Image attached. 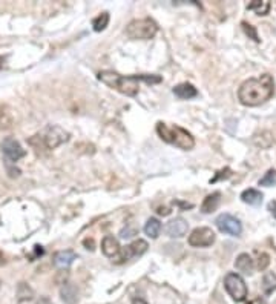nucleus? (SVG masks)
I'll return each instance as SVG.
<instances>
[{
    "label": "nucleus",
    "instance_id": "obj_1",
    "mask_svg": "<svg viewBox=\"0 0 276 304\" xmlns=\"http://www.w3.org/2000/svg\"><path fill=\"white\" fill-rule=\"evenodd\" d=\"M274 94V80L270 74H262L256 78H248L241 83L238 100L244 106H259L268 102Z\"/></svg>",
    "mask_w": 276,
    "mask_h": 304
},
{
    "label": "nucleus",
    "instance_id": "obj_2",
    "mask_svg": "<svg viewBox=\"0 0 276 304\" xmlns=\"http://www.w3.org/2000/svg\"><path fill=\"white\" fill-rule=\"evenodd\" d=\"M98 80L103 81L104 85H107L109 88H114L121 94H126L129 97H133L138 94V89H140V85L138 81L143 80L146 83H160L161 77L158 75H129V77H123L114 71H100L97 74Z\"/></svg>",
    "mask_w": 276,
    "mask_h": 304
},
{
    "label": "nucleus",
    "instance_id": "obj_3",
    "mask_svg": "<svg viewBox=\"0 0 276 304\" xmlns=\"http://www.w3.org/2000/svg\"><path fill=\"white\" fill-rule=\"evenodd\" d=\"M157 134L160 135L161 140H164L166 143H171L183 151H190L193 146H195V138L193 135L186 131L181 126H169L163 122L157 123Z\"/></svg>",
    "mask_w": 276,
    "mask_h": 304
},
{
    "label": "nucleus",
    "instance_id": "obj_4",
    "mask_svg": "<svg viewBox=\"0 0 276 304\" xmlns=\"http://www.w3.org/2000/svg\"><path fill=\"white\" fill-rule=\"evenodd\" d=\"M158 31V25L155 20L145 17L135 19L126 26V36L132 40H149Z\"/></svg>",
    "mask_w": 276,
    "mask_h": 304
},
{
    "label": "nucleus",
    "instance_id": "obj_5",
    "mask_svg": "<svg viewBox=\"0 0 276 304\" xmlns=\"http://www.w3.org/2000/svg\"><path fill=\"white\" fill-rule=\"evenodd\" d=\"M40 142L43 145V148L46 149H55L62 146L63 143H66L69 140V132L65 131L62 126L57 125H49L43 129V132L39 135Z\"/></svg>",
    "mask_w": 276,
    "mask_h": 304
},
{
    "label": "nucleus",
    "instance_id": "obj_6",
    "mask_svg": "<svg viewBox=\"0 0 276 304\" xmlns=\"http://www.w3.org/2000/svg\"><path fill=\"white\" fill-rule=\"evenodd\" d=\"M224 287L227 290V293L232 296V299H235L236 302H241L245 299L247 296V284L244 281V278L238 273H227L224 278Z\"/></svg>",
    "mask_w": 276,
    "mask_h": 304
},
{
    "label": "nucleus",
    "instance_id": "obj_7",
    "mask_svg": "<svg viewBox=\"0 0 276 304\" xmlns=\"http://www.w3.org/2000/svg\"><path fill=\"white\" fill-rule=\"evenodd\" d=\"M215 223H216V228L221 232H224L227 235H232V237H238L242 232L241 221L238 218H235L233 215H230V214H221L215 220Z\"/></svg>",
    "mask_w": 276,
    "mask_h": 304
},
{
    "label": "nucleus",
    "instance_id": "obj_8",
    "mask_svg": "<svg viewBox=\"0 0 276 304\" xmlns=\"http://www.w3.org/2000/svg\"><path fill=\"white\" fill-rule=\"evenodd\" d=\"M216 235L210 228H197L189 235L187 241L192 247H209L215 243Z\"/></svg>",
    "mask_w": 276,
    "mask_h": 304
},
{
    "label": "nucleus",
    "instance_id": "obj_9",
    "mask_svg": "<svg viewBox=\"0 0 276 304\" xmlns=\"http://www.w3.org/2000/svg\"><path fill=\"white\" fill-rule=\"evenodd\" d=\"M0 148H2V154L7 158V161H11V163H16V161H19L20 158H23L26 155V151L13 137L4 138V142L0 143Z\"/></svg>",
    "mask_w": 276,
    "mask_h": 304
},
{
    "label": "nucleus",
    "instance_id": "obj_10",
    "mask_svg": "<svg viewBox=\"0 0 276 304\" xmlns=\"http://www.w3.org/2000/svg\"><path fill=\"white\" fill-rule=\"evenodd\" d=\"M148 247H149L148 241H145V240H142V238H138V240H135L133 243L127 244L124 249H121L120 257H118V260H117L115 263H123V261H127V260L135 258V257H142V255L148 251Z\"/></svg>",
    "mask_w": 276,
    "mask_h": 304
},
{
    "label": "nucleus",
    "instance_id": "obj_11",
    "mask_svg": "<svg viewBox=\"0 0 276 304\" xmlns=\"http://www.w3.org/2000/svg\"><path fill=\"white\" fill-rule=\"evenodd\" d=\"M101 251L106 257L112 258V261H117L121 252V246L118 240L112 235H106L101 241Z\"/></svg>",
    "mask_w": 276,
    "mask_h": 304
},
{
    "label": "nucleus",
    "instance_id": "obj_12",
    "mask_svg": "<svg viewBox=\"0 0 276 304\" xmlns=\"http://www.w3.org/2000/svg\"><path fill=\"white\" fill-rule=\"evenodd\" d=\"M187 229H189L187 221L184 218H181V217L171 220L169 223L166 225V234H168L171 238H181V237H184L186 232H187Z\"/></svg>",
    "mask_w": 276,
    "mask_h": 304
},
{
    "label": "nucleus",
    "instance_id": "obj_13",
    "mask_svg": "<svg viewBox=\"0 0 276 304\" xmlns=\"http://www.w3.org/2000/svg\"><path fill=\"white\" fill-rule=\"evenodd\" d=\"M235 267L238 272H241L244 275H252L253 269H255V263L248 254H239L235 260Z\"/></svg>",
    "mask_w": 276,
    "mask_h": 304
},
{
    "label": "nucleus",
    "instance_id": "obj_14",
    "mask_svg": "<svg viewBox=\"0 0 276 304\" xmlns=\"http://www.w3.org/2000/svg\"><path fill=\"white\" fill-rule=\"evenodd\" d=\"M14 126V114L10 106L0 105V131H10Z\"/></svg>",
    "mask_w": 276,
    "mask_h": 304
},
{
    "label": "nucleus",
    "instance_id": "obj_15",
    "mask_svg": "<svg viewBox=\"0 0 276 304\" xmlns=\"http://www.w3.org/2000/svg\"><path fill=\"white\" fill-rule=\"evenodd\" d=\"M174 94L181 100H189V98L197 97L198 91H197L195 86L190 85V83H180V85H177L174 88Z\"/></svg>",
    "mask_w": 276,
    "mask_h": 304
},
{
    "label": "nucleus",
    "instance_id": "obj_16",
    "mask_svg": "<svg viewBox=\"0 0 276 304\" xmlns=\"http://www.w3.org/2000/svg\"><path fill=\"white\" fill-rule=\"evenodd\" d=\"M74 260H77V255L74 251H69V249H66V251H59L54 255V264L59 267H68L74 263Z\"/></svg>",
    "mask_w": 276,
    "mask_h": 304
},
{
    "label": "nucleus",
    "instance_id": "obj_17",
    "mask_svg": "<svg viewBox=\"0 0 276 304\" xmlns=\"http://www.w3.org/2000/svg\"><path fill=\"white\" fill-rule=\"evenodd\" d=\"M262 198H264L262 193H261L259 190L253 189V187L245 189V190L241 193V200H242L244 203H247V205H250V206H259V205L262 203Z\"/></svg>",
    "mask_w": 276,
    "mask_h": 304
},
{
    "label": "nucleus",
    "instance_id": "obj_18",
    "mask_svg": "<svg viewBox=\"0 0 276 304\" xmlns=\"http://www.w3.org/2000/svg\"><path fill=\"white\" fill-rule=\"evenodd\" d=\"M60 296L65 301V304H77L78 302V292L75 286L71 283H65L60 289Z\"/></svg>",
    "mask_w": 276,
    "mask_h": 304
},
{
    "label": "nucleus",
    "instance_id": "obj_19",
    "mask_svg": "<svg viewBox=\"0 0 276 304\" xmlns=\"http://www.w3.org/2000/svg\"><path fill=\"white\" fill-rule=\"evenodd\" d=\"M262 292L265 296L271 295L276 290V273L274 272H267L262 276V283H261Z\"/></svg>",
    "mask_w": 276,
    "mask_h": 304
},
{
    "label": "nucleus",
    "instance_id": "obj_20",
    "mask_svg": "<svg viewBox=\"0 0 276 304\" xmlns=\"http://www.w3.org/2000/svg\"><path fill=\"white\" fill-rule=\"evenodd\" d=\"M219 197H221L219 192H213V193H210V195H207V197L204 198L203 205H201V212L210 214V212L216 211V208H218V205H219Z\"/></svg>",
    "mask_w": 276,
    "mask_h": 304
},
{
    "label": "nucleus",
    "instance_id": "obj_21",
    "mask_svg": "<svg viewBox=\"0 0 276 304\" xmlns=\"http://www.w3.org/2000/svg\"><path fill=\"white\" fill-rule=\"evenodd\" d=\"M160 231H161V223H160L158 218H149V220L146 221V225H145V234H146L149 238H154V240L158 238Z\"/></svg>",
    "mask_w": 276,
    "mask_h": 304
},
{
    "label": "nucleus",
    "instance_id": "obj_22",
    "mask_svg": "<svg viewBox=\"0 0 276 304\" xmlns=\"http://www.w3.org/2000/svg\"><path fill=\"white\" fill-rule=\"evenodd\" d=\"M247 10L256 13L258 16H265L270 11V2H267V0H253L252 4L247 5Z\"/></svg>",
    "mask_w": 276,
    "mask_h": 304
},
{
    "label": "nucleus",
    "instance_id": "obj_23",
    "mask_svg": "<svg viewBox=\"0 0 276 304\" xmlns=\"http://www.w3.org/2000/svg\"><path fill=\"white\" fill-rule=\"evenodd\" d=\"M34 298V290L26 283H19L17 286V299L19 301H30Z\"/></svg>",
    "mask_w": 276,
    "mask_h": 304
},
{
    "label": "nucleus",
    "instance_id": "obj_24",
    "mask_svg": "<svg viewBox=\"0 0 276 304\" xmlns=\"http://www.w3.org/2000/svg\"><path fill=\"white\" fill-rule=\"evenodd\" d=\"M107 25H109V14H107V13H101L100 16H97V17L92 20L94 31H97V33L103 31Z\"/></svg>",
    "mask_w": 276,
    "mask_h": 304
},
{
    "label": "nucleus",
    "instance_id": "obj_25",
    "mask_svg": "<svg viewBox=\"0 0 276 304\" xmlns=\"http://www.w3.org/2000/svg\"><path fill=\"white\" fill-rule=\"evenodd\" d=\"M259 186H267V187L276 186V171L273 169L267 171V174L259 180Z\"/></svg>",
    "mask_w": 276,
    "mask_h": 304
},
{
    "label": "nucleus",
    "instance_id": "obj_26",
    "mask_svg": "<svg viewBox=\"0 0 276 304\" xmlns=\"http://www.w3.org/2000/svg\"><path fill=\"white\" fill-rule=\"evenodd\" d=\"M268 264H270V257L267 255V254H259V257H258V263H256V267L259 269V270H265L267 267H268Z\"/></svg>",
    "mask_w": 276,
    "mask_h": 304
},
{
    "label": "nucleus",
    "instance_id": "obj_27",
    "mask_svg": "<svg viewBox=\"0 0 276 304\" xmlns=\"http://www.w3.org/2000/svg\"><path fill=\"white\" fill-rule=\"evenodd\" d=\"M242 28H244V31H245V34L247 36H250L255 42H259V39H258V34H256V30L252 26V25H248V23H245V22H242Z\"/></svg>",
    "mask_w": 276,
    "mask_h": 304
},
{
    "label": "nucleus",
    "instance_id": "obj_28",
    "mask_svg": "<svg viewBox=\"0 0 276 304\" xmlns=\"http://www.w3.org/2000/svg\"><path fill=\"white\" fill-rule=\"evenodd\" d=\"M135 234H136L135 229H129V228H127V229H123V231L120 232V237H121V238H130V237H133Z\"/></svg>",
    "mask_w": 276,
    "mask_h": 304
},
{
    "label": "nucleus",
    "instance_id": "obj_29",
    "mask_svg": "<svg viewBox=\"0 0 276 304\" xmlns=\"http://www.w3.org/2000/svg\"><path fill=\"white\" fill-rule=\"evenodd\" d=\"M268 211H270L271 215L276 218V201H270V205H268Z\"/></svg>",
    "mask_w": 276,
    "mask_h": 304
},
{
    "label": "nucleus",
    "instance_id": "obj_30",
    "mask_svg": "<svg viewBox=\"0 0 276 304\" xmlns=\"http://www.w3.org/2000/svg\"><path fill=\"white\" fill-rule=\"evenodd\" d=\"M37 304H52V301H51L48 296H42V298L37 301Z\"/></svg>",
    "mask_w": 276,
    "mask_h": 304
},
{
    "label": "nucleus",
    "instance_id": "obj_31",
    "mask_svg": "<svg viewBox=\"0 0 276 304\" xmlns=\"http://www.w3.org/2000/svg\"><path fill=\"white\" fill-rule=\"evenodd\" d=\"M132 304H148L145 299H142V298H135L133 301H132Z\"/></svg>",
    "mask_w": 276,
    "mask_h": 304
},
{
    "label": "nucleus",
    "instance_id": "obj_32",
    "mask_svg": "<svg viewBox=\"0 0 276 304\" xmlns=\"http://www.w3.org/2000/svg\"><path fill=\"white\" fill-rule=\"evenodd\" d=\"M0 284H2V281H0Z\"/></svg>",
    "mask_w": 276,
    "mask_h": 304
},
{
    "label": "nucleus",
    "instance_id": "obj_33",
    "mask_svg": "<svg viewBox=\"0 0 276 304\" xmlns=\"http://www.w3.org/2000/svg\"><path fill=\"white\" fill-rule=\"evenodd\" d=\"M274 304H276V302H274Z\"/></svg>",
    "mask_w": 276,
    "mask_h": 304
}]
</instances>
